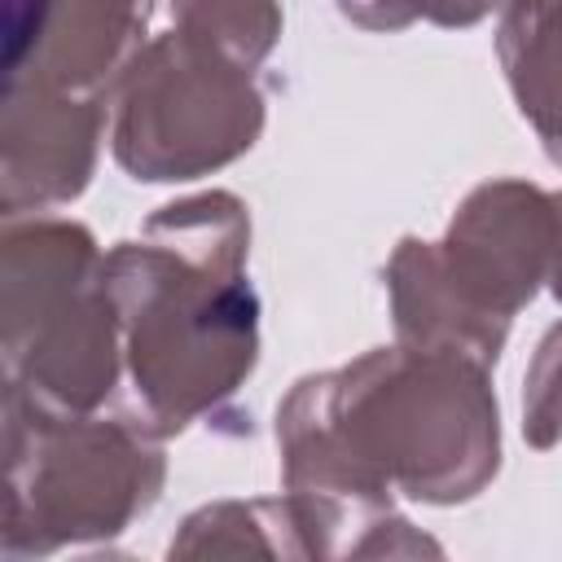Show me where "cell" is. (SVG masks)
I'll use <instances>...</instances> for the list:
<instances>
[{
  "label": "cell",
  "instance_id": "cell-1",
  "mask_svg": "<svg viewBox=\"0 0 562 562\" xmlns=\"http://www.w3.org/2000/svg\"><path fill=\"white\" fill-rule=\"evenodd\" d=\"M83 228L31 224L4 237V356L9 391L48 408H88L110 391V285Z\"/></svg>",
  "mask_w": 562,
  "mask_h": 562
},
{
  "label": "cell",
  "instance_id": "cell-4",
  "mask_svg": "<svg viewBox=\"0 0 562 562\" xmlns=\"http://www.w3.org/2000/svg\"><path fill=\"white\" fill-rule=\"evenodd\" d=\"M501 53L522 114L544 132L549 154L562 149V0H514L501 26Z\"/></svg>",
  "mask_w": 562,
  "mask_h": 562
},
{
  "label": "cell",
  "instance_id": "cell-2",
  "mask_svg": "<svg viewBox=\"0 0 562 562\" xmlns=\"http://www.w3.org/2000/svg\"><path fill=\"white\" fill-rule=\"evenodd\" d=\"M140 70L158 79L180 110L140 88L127 92L114 132V154L127 171L145 180H180L202 167H220L250 145L259 127V97L246 79L206 70L198 35L184 31L154 44Z\"/></svg>",
  "mask_w": 562,
  "mask_h": 562
},
{
  "label": "cell",
  "instance_id": "cell-3",
  "mask_svg": "<svg viewBox=\"0 0 562 562\" xmlns=\"http://www.w3.org/2000/svg\"><path fill=\"white\" fill-rule=\"evenodd\" d=\"M4 127L31 132L35 140V145H4V206L9 211H18V202H57L66 193H79L88 162H92L97 110L79 101H61L57 88L9 79Z\"/></svg>",
  "mask_w": 562,
  "mask_h": 562
},
{
  "label": "cell",
  "instance_id": "cell-5",
  "mask_svg": "<svg viewBox=\"0 0 562 562\" xmlns=\"http://www.w3.org/2000/svg\"><path fill=\"white\" fill-rule=\"evenodd\" d=\"M338 4L364 26H404L413 18H435L452 26L483 18L496 0H338Z\"/></svg>",
  "mask_w": 562,
  "mask_h": 562
}]
</instances>
